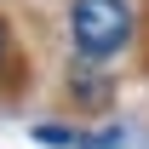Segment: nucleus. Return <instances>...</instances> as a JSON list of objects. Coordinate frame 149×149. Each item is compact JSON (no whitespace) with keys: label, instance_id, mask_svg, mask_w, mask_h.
Masks as SVG:
<instances>
[{"label":"nucleus","instance_id":"nucleus-1","mask_svg":"<svg viewBox=\"0 0 149 149\" xmlns=\"http://www.w3.org/2000/svg\"><path fill=\"white\" fill-rule=\"evenodd\" d=\"M69 29H74L80 57L103 63V57H115L132 40V0H74Z\"/></svg>","mask_w":149,"mask_h":149},{"label":"nucleus","instance_id":"nucleus-2","mask_svg":"<svg viewBox=\"0 0 149 149\" xmlns=\"http://www.w3.org/2000/svg\"><path fill=\"white\" fill-rule=\"evenodd\" d=\"M0 63H6V29H0Z\"/></svg>","mask_w":149,"mask_h":149}]
</instances>
